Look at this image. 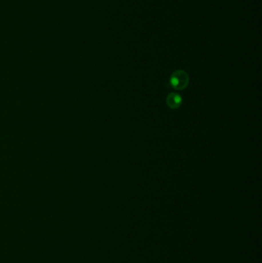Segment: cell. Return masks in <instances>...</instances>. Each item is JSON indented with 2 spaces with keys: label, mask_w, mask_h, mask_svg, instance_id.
<instances>
[{
  "label": "cell",
  "mask_w": 262,
  "mask_h": 263,
  "mask_svg": "<svg viewBox=\"0 0 262 263\" xmlns=\"http://www.w3.org/2000/svg\"><path fill=\"white\" fill-rule=\"evenodd\" d=\"M183 98L181 95L175 92H172L168 95L166 98V104L169 108L172 109H176L178 108L182 104Z\"/></svg>",
  "instance_id": "cell-2"
},
{
  "label": "cell",
  "mask_w": 262,
  "mask_h": 263,
  "mask_svg": "<svg viewBox=\"0 0 262 263\" xmlns=\"http://www.w3.org/2000/svg\"><path fill=\"white\" fill-rule=\"evenodd\" d=\"M189 83V76L186 72L177 70L171 75L168 79L167 87H170L177 90H183Z\"/></svg>",
  "instance_id": "cell-1"
}]
</instances>
